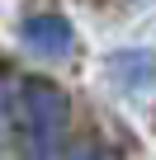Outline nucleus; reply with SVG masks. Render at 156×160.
Masks as SVG:
<instances>
[{
  "label": "nucleus",
  "instance_id": "20e7f679",
  "mask_svg": "<svg viewBox=\"0 0 156 160\" xmlns=\"http://www.w3.org/2000/svg\"><path fill=\"white\" fill-rule=\"evenodd\" d=\"M66 160H114V155H109V151H104L100 141H81V146H76V151H71Z\"/></svg>",
  "mask_w": 156,
  "mask_h": 160
},
{
  "label": "nucleus",
  "instance_id": "f257e3e1",
  "mask_svg": "<svg viewBox=\"0 0 156 160\" xmlns=\"http://www.w3.org/2000/svg\"><path fill=\"white\" fill-rule=\"evenodd\" d=\"M71 122V104L47 80H24L14 94V141L29 160H52Z\"/></svg>",
  "mask_w": 156,
  "mask_h": 160
},
{
  "label": "nucleus",
  "instance_id": "7ed1b4c3",
  "mask_svg": "<svg viewBox=\"0 0 156 160\" xmlns=\"http://www.w3.org/2000/svg\"><path fill=\"white\" fill-rule=\"evenodd\" d=\"M109 75L118 80V85H151L156 80V57L151 52H114L109 57Z\"/></svg>",
  "mask_w": 156,
  "mask_h": 160
},
{
  "label": "nucleus",
  "instance_id": "f03ea898",
  "mask_svg": "<svg viewBox=\"0 0 156 160\" xmlns=\"http://www.w3.org/2000/svg\"><path fill=\"white\" fill-rule=\"evenodd\" d=\"M24 42H29L33 52H43V57H66V52L76 47V28H71L62 14H38V19L24 24Z\"/></svg>",
  "mask_w": 156,
  "mask_h": 160
}]
</instances>
